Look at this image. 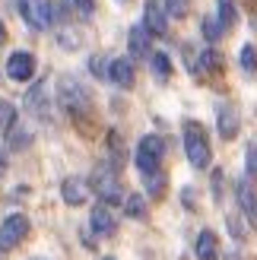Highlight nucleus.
Segmentation results:
<instances>
[{
    "instance_id": "6e6552de",
    "label": "nucleus",
    "mask_w": 257,
    "mask_h": 260,
    "mask_svg": "<svg viewBox=\"0 0 257 260\" xmlns=\"http://www.w3.org/2000/svg\"><path fill=\"white\" fill-rule=\"evenodd\" d=\"M7 76L13 83H29L35 76V57L29 51H13L7 57Z\"/></svg>"
},
{
    "instance_id": "f257e3e1",
    "label": "nucleus",
    "mask_w": 257,
    "mask_h": 260,
    "mask_svg": "<svg viewBox=\"0 0 257 260\" xmlns=\"http://www.w3.org/2000/svg\"><path fill=\"white\" fill-rule=\"evenodd\" d=\"M57 105L63 108V114H70V118H86L89 111H92V92L86 89L83 80H76V76L63 73L57 80Z\"/></svg>"
},
{
    "instance_id": "a211bd4d",
    "label": "nucleus",
    "mask_w": 257,
    "mask_h": 260,
    "mask_svg": "<svg viewBox=\"0 0 257 260\" xmlns=\"http://www.w3.org/2000/svg\"><path fill=\"white\" fill-rule=\"evenodd\" d=\"M146 60H149V67H152V73H156L159 83H165V80L172 76V60H169V54H162V51H152Z\"/></svg>"
},
{
    "instance_id": "0eeeda50",
    "label": "nucleus",
    "mask_w": 257,
    "mask_h": 260,
    "mask_svg": "<svg viewBox=\"0 0 257 260\" xmlns=\"http://www.w3.org/2000/svg\"><path fill=\"white\" fill-rule=\"evenodd\" d=\"M22 108L29 111L35 121H51V92H48V83H35L29 92L22 95Z\"/></svg>"
},
{
    "instance_id": "39448f33",
    "label": "nucleus",
    "mask_w": 257,
    "mask_h": 260,
    "mask_svg": "<svg viewBox=\"0 0 257 260\" xmlns=\"http://www.w3.org/2000/svg\"><path fill=\"white\" fill-rule=\"evenodd\" d=\"M19 16L29 29L45 32L48 25H54V4L51 0H19Z\"/></svg>"
},
{
    "instance_id": "f03ea898",
    "label": "nucleus",
    "mask_w": 257,
    "mask_h": 260,
    "mask_svg": "<svg viewBox=\"0 0 257 260\" xmlns=\"http://www.w3.org/2000/svg\"><path fill=\"white\" fill-rule=\"evenodd\" d=\"M92 190L99 193V200L108 203V206H121L124 197H127L121 178H118V168H114L111 162L95 165V172H92Z\"/></svg>"
},
{
    "instance_id": "c85d7f7f",
    "label": "nucleus",
    "mask_w": 257,
    "mask_h": 260,
    "mask_svg": "<svg viewBox=\"0 0 257 260\" xmlns=\"http://www.w3.org/2000/svg\"><path fill=\"white\" fill-rule=\"evenodd\" d=\"M4 172H7V152L0 149V178H4Z\"/></svg>"
},
{
    "instance_id": "bb28decb",
    "label": "nucleus",
    "mask_w": 257,
    "mask_h": 260,
    "mask_svg": "<svg viewBox=\"0 0 257 260\" xmlns=\"http://www.w3.org/2000/svg\"><path fill=\"white\" fill-rule=\"evenodd\" d=\"M89 70H92L95 76H108V67H105V57H92V60H89Z\"/></svg>"
},
{
    "instance_id": "412c9836",
    "label": "nucleus",
    "mask_w": 257,
    "mask_h": 260,
    "mask_svg": "<svg viewBox=\"0 0 257 260\" xmlns=\"http://www.w3.org/2000/svg\"><path fill=\"white\" fill-rule=\"evenodd\" d=\"M219 25L222 32L235 25V0H219Z\"/></svg>"
},
{
    "instance_id": "7ed1b4c3",
    "label": "nucleus",
    "mask_w": 257,
    "mask_h": 260,
    "mask_svg": "<svg viewBox=\"0 0 257 260\" xmlns=\"http://www.w3.org/2000/svg\"><path fill=\"white\" fill-rule=\"evenodd\" d=\"M184 152H187V162L194 168H210V162H213L210 140L203 134V127L194 124V121L184 124Z\"/></svg>"
},
{
    "instance_id": "20e7f679",
    "label": "nucleus",
    "mask_w": 257,
    "mask_h": 260,
    "mask_svg": "<svg viewBox=\"0 0 257 260\" xmlns=\"http://www.w3.org/2000/svg\"><path fill=\"white\" fill-rule=\"evenodd\" d=\"M162 159H165V140L149 134L137 143V152H134V162L143 175H152V172H162Z\"/></svg>"
},
{
    "instance_id": "f8f14e48",
    "label": "nucleus",
    "mask_w": 257,
    "mask_h": 260,
    "mask_svg": "<svg viewBox=\"0 0 257 260\" xmlns=\"http://www.w3.org/2000/svg\"><path fill=\"white\" fill-rule=\"evenodd\" d=\"M60 193H63V203H67V206H83L86 197H89V184H86L83 178L73 175V178H67L60 184Z\"/></svg>"
},
{
    "instance_id": "393cba45",
    "label": "nucleus",
    "mask_w": 257,
    "mask_h": 260,
    "mask_svg": "<svg viewBox=\"0 0 257 260\" xmlns=\"http://www.w3.org/2000/svg\"><path fill=\"white\" fill-rule=\"evenodd\" d=\"M203 35H207V42H219L222 25L216 22V19H203Z\"/></svg>"
},
{
    "instance_id": "9b49d317",
    "label": "nucleus",
    "mask_w": 257,
    "mask_h": 260,
    "mask_svg": "<svg viewBox=\"0 0 257 260\" xmlns=\"http://www.w3.org/2000/svg\"><path fill=\"white\" fill-rule=\"evenodd\" d=\"M89 225H92V232L99 238H111L114 232H118V216L111 213L108 203H99L92 210V216H89Z\"/></svg>"
},
{
    "instance_id": "423d86ee",
    "label": "nucleus",
    "mask_w": 257,
    "mask_h": 260,
    "mask_svg": "<svg viewBox=\"0 0 257 260\" xmlns=\"http://www.w3.org/2000/svg\"><path fill=\"white\" fill-rule=\"evenodd\" d=\"M25 235H29V216H22V213L7 216L0 222V251H13Z\"/></svg>"
},
{
    "instance_id": "ddd939ff",
    "label": "nucleus",
    "mask_w": 257,
    "mask_h": 260,
    "mask_svg": "<svg viewBox=\"0 0 257 260\" xmlns=\"http://www.w3.org/2000/svg\"><path fill=\"white\" fill-rule=\"evenodd\" d=\"M238 206H241V213H245L248 222L257 225V190H254V184L248 178L238 181Z\"/></svg>"
},
{
    "instance_id": "9d476101",
    "label": "nucleus",
    "mask_w": 257,
    "mask_h": 260,
    "mask_svg": "<svg viewBox=\"0 0 257 260\" xmlns=\"http://www.w3.org/2000/svg\"><path fill=\"white\" fill-rule=\"evenodd\" d=\"M108 80L114 86H121V89H134L137 83V67H134V57H114L108 63Z\"/></svg>"
},
{
    "instance_id": "7c9ffc66",
    "label": "nucleus",
    "mask_w": 257,
    "mask_h": 260,
    "mask_svg": "<svg viewBox=\"0 0 257 260\" xmlns=\"http://www.w3.org/2000/svg\"><path fill=\"white\" fill-rule=\"evenodd\" d=\"M102 260H114V257H102Z\"/></svg>"
},
{
    "instance_id": "1a4fd4ad",
    "label": "nucleus",
    "mask_w": 257,
    "mask_h": 260,
    "mask_svg": "<svg viewBox=\"0 0 257 260\" xmlns=\"http://www.w3.org/2000/svg\"><path fill=\"white\" fill-rule=\"evenodd\" d=\"M143 29L149 35H165L169 32V10L162 0H146L143 7Z\"/></svg>"
},
{
    "instance_id": "c756f323",
    "label": "nucleus",
    "mask_w": 257,
    "mask_h": 260,
    "mask_svg": "<svg viewBox=\"0 0 257 260\" xmlns=\"http://www.w3.org/2000/svg\"><path fill=\"white\" fill-rule=\"evenodd\" d=\"M4 38H7V29H4V22H0V45H4Z\"/></svg>"
},
{
    "instance_id": "6ab92c4d",
    "label": "nucleus",
    "mask_w": 257,
    "mask_h": 260,
    "mask_svg": "<svg viewBox=\"0 0 257 260\" xmlns=\"http://www.w3.org/2000/svg\"><path fill=\"white\" fill-rule=\"evenodd\" d=\"M13 127H16V108L0 99V134H10Z\"/></svg>"
},
{
    "instance_id": "f3484780",
    "label": "nucleus",
    "mask_w": 257,
    "mask_h": 260,
    "mask_svg": "<svg viewBox=\"0 0 257 260\" xmlns=\"http://www.w3.org/2000/svg\"><path fill=\"white\" fill-rule=\"evenodd\" d=\"M124 216H131V219H146V197H143V193H127V197H124Z\"/></svg>"
},
{
    "instance_id": "aec40b11",
    "label": "nucleus",
    "mask_w": 257,
    "mask_h": 260,
    "mask_svg": "<svg viewBox=\"0 0 257 260\" xmlns=\"http://www.w3.org/2000/svg\"><path fill=\"white\" fill-rule=\"evenodd\" d=\"M241 70H245L248 76H257V48L254 45L241 48Z\"/></svg>"
},
{
    "instance_id": "5701e85b",
    "label": "nucleus",
    "mask_w": 257,
    "mask_h": 260,
    "mask_svg": "<svg viewBox=\"0 0 257 260\" xmlns=\"http://www.w3.org/2000/svg\"><path fill=\"white\" fill-rule=\"evenodd\" d=\"M143 181H146V190L152 193V197H159V193L165 190V175H162V172H152V175H143Z\"/></svg>"
},
{
    "instance_id": "4be33fe9",
    "label": "nucleus",
    "mask_w": 257,
    "mask_h": 260,
    "mask_svg": "<svg viewBox=\"0 0 257 260\" xmlns=\"http://www.w3.org/2000/svg\"><path fill=\"white\" fill-rule=\"evenodd\" d=\"M200 73H213V70H219V54H216L213 48H207V51H200Z\"/></svg>"
},
{
    "instance_id": "2eb2a0df",
    "label": "nucleus",
    "mask_w": 257,
    "mask_h": 260,
    "mask_svg": "<svg viewBox=\"0 0 257 260\" xmlns=\"http://www.w3.org/2000/svg\"><path fill=\"white\" fill-rule=\"evenodd\" d=\"M219 257V238L210 229H203L197 235V260H216Z\"/></svg>"
},
{
    "instance_id": "b1692460",
    "label": "nucleus",
    "mask_w": 257,
    "mask_h": 260,
    "mask_svg": "<svg viewBox=\"0 0 257 260\" xmlns=\"http://www.w3.org/2000/svg\"><path fill=\"white\" fill-rule=\"evenodd\" d=\"M83 45V38L76 29H60V48H67V51H76Z\"/></svg>"
},
{
    "instance_id": "a878e982",
    "label": "nucleus",
    "mask_w": 257,
    "mask_h": 260,
    "mask_svg": "<svg viewBox=\"0 0 257 260\" xmlns=\"http://www.w3.org/2000/svg\"><path fill=\"white\" fill-rule=\"evenodd\" d=\"M245 159H248V175L257 178V137L251 140V146H248V155H245Z\"/></svg>"
},
{
    "instance_id": "dca6fc26",
    "label": "nucleus",
    "mask_w": 257,
    "mask_h": 260,
    "mask_svg": "<svg viewBox=\"0 0 257 260\" xmlns=\"http://www.w3.org/2000/svg\"><path fill=\"white\" fill-rule=\"evenodd\" d=\"M131 57H140V60L149 57V32L143 25H134L131 29Z\"/></svg>"
},
{
    "instance_id": "cd10ccee",
    "label": "nucleus",
    "mask_w": 257,
    "mask_h": 260,
    "mask_svg": "<svg viewBox=\"0 0 257 260\" xmlns=\"http://www.w3.org/2000/svg\"><path fill=\"white\" fill-rule=\"evenodd\" d=\"M73 7L83 13V16H92V0H73Z\"/></svg>"
},
{
    "instance_id": "4468645a",
    "label": "nucleus",
    "mask_w": 257,
    "mask_h": 260,
    "mask_svg": "<svg viewBox=\"0 0 257 260\" xmlns=\"http://www.w3.org/2000/svg\"><path fill=\"white\" fill-rule=\"evenodd\" d=\"M219 137L222 140H235L238 137V111L232 105H219Z\"/></svg>"
}]
</instances>
